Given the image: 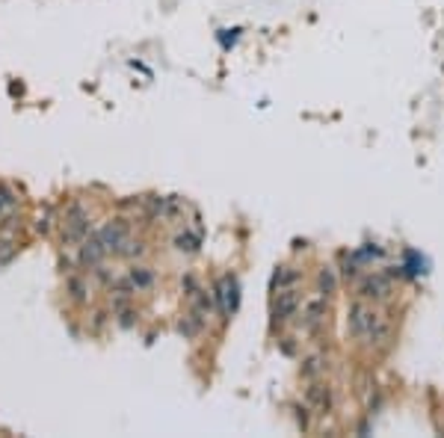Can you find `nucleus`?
Segmentation results:
<instances>
[{
    "label": "nucleus",
    "instance_id": "obj_8",
    "mask_svg": "<svg viewBox=\"0 0 444 438\" xmlns=\"http://www.w3.org/2000/svg\"><path fill=\"white\" fill-rule=\"evenodd\" d=\"M317 287H320L323 296H332V293L338 290V275H335L332 267H323V270H320V275H317Z\"/></svg>",
    "mask_w": 444,
    "mask_h": 438
},
{
    "label": "nucleus",
    "instance_id": "obj_7",
    "mask_svg": "<svg viewBox=\"0 0 444 438\" xmlns=\"http://www.w3.org/2000/svg\"><path fill=\"white\" fill-rule=\"evenodd\" d=\"M302 278L299 270L293 267H278L276 275H273V290H285V287H296V282Z\"/></svg>",
    "mask_w": 444,
    "mask_h": 438
},
{
    "label": "nucleus",
    "instance_id": "obj_3",
    "mask_svg": "<svg viewBox=\"0 0 444 438\" xmlns=\"http://www.w3.org/2000/svg\"><path fill=\"white\" fill-rule=\"evenodd\" d=\"M391 282L382 273H373V275H365L361 278V285H358V296L361 300H373V302H385V300H391Z\"/></svg>",
    "mask_w": 444,
    "mask_h": 438
},
{
    "label": "nucleus",
    "instance_id": "obj_1",
    "mask_svg": "<svg viewBox=\"0 0 444 438\" xmlns=\"http://www.w3.org/2000/svg\"><path fill=\"white\" fill-rule=\"evenodd\" d=\"M376 311L368 305V300H358L355 302H350V308H347V335L353 337V341H365L368 337V332L373 329V323H376Z\"/></svg>",
    "mask_w": 444,
    "mask_h": 438
},
{
    "label": "nucleus",
    "instance_id": "obj_9",
    "mask_svg": "<svg viewBox=\"0 0 444 438\" xmlns=\"http://www.w3.org/2000/svg\"><path fill=\"white\" fill-rule=\"evenodd\" d=\"M320 370H323V365H320V355H311L308 362H306V367H302V373H306L308 380H311V376H317Z\"/></svg>",
    "mask_w": 444,
    "mask_h": 438
},
{
    "label": "nucleus",
    "instance_id": "obj_6",
    "mask_svg": "<svg viewBox=\"0 0 444 438\" xmlns=\"http://www.w3.org/2000/svg\"><path fill=\"white\" fill-rule=\"evenodd\" d=\"M219 302H222V311H226V314H231L234 305H237V282L231 275L219 278Z\"/></svg>",
    "mask_w": 444,
    "mask_h": 438
},
{
    "label": "nucleus",
    "instance_id": "obj_2",
    "mask_svg": "<svg viewBox=\"0 0 444 438\" xmlns=\"http://www.w3.org/2000/svg\"><path fill=\"white\" fill-rule=\"evenodd\" d=\"M326 314H329V296H323V293H314L308 296L306 302H302V329L306 332H317L323 326V320H326Z\"/></svg>",
    "mask_w": 444,
    "mask_h": 438
},
{
    "label": "nucleus",
    "instance_id": "obj_4",
    "mask_svg": "<svg viewBox=\"0 0 444 438\" xmlns=\"http://www.w3.org/2000/svg\"><path fill=\"white\" fill-rule=\"evenodd\" d=\"M299 308H302V293H299V287H285V290H278L276 302H273V317H276L278 323H288Z\"/></svg>",
    "mask_w": 444,
    "mask_h": 438
},
{
    "label": "nucleus",
    "instance_id": "obj_5",
    "mask_svg": "<svg viewBox=\"0 0 444 438\" xmlns=\"http://www.w3.org/2000/svg\"><path fill=\"white\" fill-rule=\"evenodd\" d=\"M306 403L317 412V414H326L329 409H332V388L326 385V382H311L308 388H306Z\"/></svg>",
    "mask_w": 444,
    "mask_h": 438
}]
</instances>
